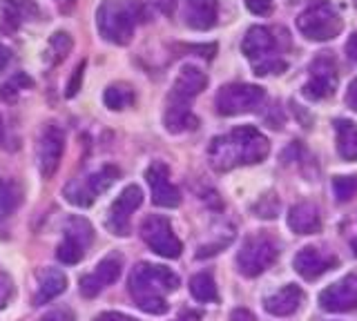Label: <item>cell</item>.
<instances>
[{"label":"cell","instance_id":"d590c367","mask_svg":"<svg viewBox=\"0 0 357 321\" xmlns=\"http://www.w3.org/2000/svg\"><path fill=\"white\" fill-rule=\"evenodd\" d=\"M40 321H74V315L70 310H52V313H47Z\"/></svg>","mask_w":357,"mask_h":321},{"label":"cell","instance_id":"ee69618b","mask_svg":"<svg viewBox=\"0 0 357 321\" xmlns=\"http://www.w3.org/2000/svg\"><path fill=\"white\" fill-rule=\"evenodd\" d=\"M353 248H355V254H357V241H353Z\"/></svg>","mask_w":357,"mask_h":321},{"label":"cell","instance_id":"d6986e66","mask_svg":"<svg viewBox=\"0 0 357 321\" xmlns=\"http://www.w3.org/2000/svg\"><path fill=\"white\" fill-rule=\"evenodd\" d=\"M288 228L295 235H315L321 230V214L315 203H297L288 212Z\"/></svg>","mask_w":357,"mask_h":321},{"label":"cell","instance_id":"277c9868","mask_svg":"<svg viewBox=\"0 0 357 321\" xmlns=\"http://www.w3.org/2000/svg\"><path fill=\"white\" fill-rule=\"evenodd\" d=\"M243 56L252 63L257 76H268V74H282L286 72V61L279 56V42L273 29L268 27H250L241 42Z\"/></svg>","mask_w":357,"mask_h":321},{"label":"cell","instance_id":"ba28073f","mask_svg":"<svg viewBox=\"0 0 357 321\" xmlns=\"http://www.w3.org/2000/svg\"><path fill=\"white\" fill-rule=\"evenodd\" d=\"M119 174H121L119 168H114V165H105V168H100L98 172L89 174L83 181L81 179L70 181L65 185L63 196L76 208H89L98 194H103L105 190H109V187L114 185Z\"/></svg>","mask_w":357,"mask_h":321},{"label":"cell","instance_id":"1f68e13d","mask_svg":"<svg viewBox=\"0 0 357 321\" xmlns=\"http://www.w3.org/2000/svg\"><path fill=\"white\" fill-rule=\"evenodd\" d=\"M72 47H74V40H72L70 34H67V31H56V34L50 38V49L56 56L54 61H63L67 54L72 52Z\"/></svg>","mask_w":357,"mask_h":321},{"label":"cell","instance_id":"603a6c76","mask_svg":"<svg viewBox=\"0 0 357 321\" xmlns=\"http://www.w3.org/2000/svg\"><path fill=\"white\" fill-rule=\"evenodd\" d=\"M3 16L9 20L11 27H18L29 20H36L40 16V7L36 0H3Z\"/></svg>","mask_w":357,"mask_h":321},{"label":"cell","instance_id":"d4e9b609","mask_svg":"<svg viewBox=\"0 0 357 321\" xmlns=\"http://www.w3.org/2000/svg\"><path fill=\"white\" fill-rule=\"evenodd\" d=\"M65 239H70V241L78 243L83 250H87L89 246H92V241H94V228H92V224H89L87 219L72 217L65 224Z\"/></svg>","mask_w":357,"mask_h":321},{"label":"cell","instance_id":"8d00e7d4","mask_svg":"<svg viewBox=\"0 0 357 321\" xmlns=\"http://www.w3.org/2000/svg\"><path fill=\"white\" fill-rule=\"evenodd\" d=\"M94 321H139L130 315H123V313H114V310H109V313H100Z\"/></svg>","mask_w":357,"mask_h":321},{"label":"cell","instance_id":"9a60e30c","mask_svg":"<svg viewBox=\"0 0 357 321\" xmlns=\"http://www.w3.org/2000/svg\"><path fill=\"white\" fill-rule=\"evenodd\" d=\"M121 270H123V257L121 254H107V257L103 261H98L96 270L92 274H85L81 283H78V288H81V295L92 299L96 297L103 288L112 285L119 276H121Z\"/></svg>","mask_w":357,"mask_h":321},{"label":"cell","instance_id":"4dcf8cb0","mask_svg":"<svg viewBox=\"0 0 357 321\" xmlns=\"http://www.w3.org/2000/svg\"><path fill=\"white\" fill-rule=\"evenodd\" d=\"M83 257H85V250L78 246V243L70 241V239H65L59 246V250H56V259H59L61 263H65V265H74Z\"/></svg>","mask_w":357,"mask_h":321},{"label":"cell","instance_id":"9c48e42d","mask_svg":"<svg viewBox=\"0 0 357 321\" xmlns=\"http://www.w3.org/2000/svg\"><path fill=\"white\" fill-rule=\"evenodd\" d=\"M141 239L148 248L165 259H178L183 252V243L174 235L172 224L161 214H150L141 224Z\"/></svg>","mask_w":357,"mask_h":321},{"label":"cell","instance_id":"f35d334b","mask_svg":"<svg viewBox=\"0 0 357 321\" xmlns=\"http://www.w3.org/2000/svg\"><path fill=\"white\" fill-rule=\"evenodd\" d=\"M346 103H349L351 109H355V112H357V79L349 87V94H346Z\"/></svg>","mask_w":357,"mask_h":321},{"label":"cell","instance_id":"8992f818","mask_svg":"<svg viewBox=\"0 0 357 321\" xmlns=\"http://www.w3.org/2000/svg\"><path fill=\"white\" fill-rule=\"evenodd\" d=\"M266 101V92L257 85H245V83H232L223 85L217 94V112L221 116H239L259 109Z\"/></svg>","mask_w":357,"mask_h":321},{"label":"cell","instance_id":"44dd1931","mask_svg":"<svg viewBox=\"0 0 357 321\" xmlns=\"http://www.w3.org/2000/svg\"><path fill=\"white\" fill-rule=\"evenodd\" d=\"M65 288H67V276H65V272L59 270V268H47L45 272H40L38 290H36V297H33V306L50 304L52 299H56L59 295L65 292Z\"/></svg>","mask_w":357,"mask_h":321},{"label":"cell","instance_id":"f546056e","mask_svg":"<svg viewBox=\"0 0 357 321\" xmlns=\"http://www.w3.org/2000/svg\"><path fill=\"white\" fill-rule=\"evenodd\" d=\"M333 192L340 203L351 201V198L357 194V176H335Z\"/></svg>","mask_w":357,"mask_h":321},{"label":"cell","instance_id":"4fadbf2b","mask_svg":"<svg viewBox=\"0 0 357 321\" xmlns=\"http://www.w3.org/2000/svg\"><path fill=\"white\" fill-rule=\"evenodd\" d=\"M145 179L152 190V203L159 208H176L181 203V192L176 190L170 181V170L167 165L161 161H154L148 172H145Z\"/></svg>","mask_w":357,"mask_h":321},{"label":"cell","instance_id":"4316f807","mask_svg":"<svg viewBox=\"0 0 357 321\" xmlns=\"http://www.w3.org/2000/svg\"><path fill=\"white\" fill-rule=\"evenodd\" d=\"M103 101L109 109H126L130 105H134V101H137V94H134V90L130 85H123V83H116V85H109L105 94H103Z\"/></svg>","mask_w":357,"mask_h":321},{"label":"cell","instance_id":"7bdbcfd3","mask_svg":"<svg viewBox=\"0 0 357 321\" xmlns=\"http://www.w3.org/2000/svg\"><path fill=\"white\" fill-rule=\"evenodd\" d=\"M0 134H3V116H0Z\"/></svg>","mask_w":357,"mask_h":321},{"label":"cell","instance_id":"3957f363","mask_svg":"<svg viewBox=\"0 0 357 321\" xmlns=\"http://www.w3.org/2000/svg\"><path fill=\"white\" fill-rule=\"evenodd\" d=\"M141 20L143 5L139 0H103L96 12L98 34L112 45H128Z\"/></svg>","mask_w":357,"mask_h":321},{"label":"cell","instance_id":"f6af8a7d","mask_svg":"<svg viewBox=\"0 0 357 321\" xmlns=\"http://www.w3.org/2000/svg\"><path fill=\"white\" fill-rule=\"evenodd\" d=\"M353 3H355V5H357V0H353Z\"/></svg>","mask_w":357,"mask_h":321},{"label":"cell","instance_id":"e0dca14e","mask_svg":"<svg viewBox=\"0 0 357 321\" xmlns=\"http://www.w3.org/2000/svg\"><path fill=\"white\" fill-rule=\"evenodd\" d=\"M293 265L299 276L312 281V279H317V276L326 274L331 268H335V265H337V259L319 248H304L295 254Z\"/></svg>","mask_w":357,"mask_h":321},{"label":"cell","instance_id":"2e32d148","mask_svg":"<svg viewBox=\"0 0 357 321\" xmlns=\"http://www.w3.org/2000/svg\"><path fill=\"white\" fill-rule=\"evenodd\" d=\"M208 85V76L201 72L195 65H183L181 72L174 79L172 92L167 96V103H176V105H190L192 98L199 96L206 90Z\"/></svg>","mask_w":357,"mask_h":321},{"label":"cell","instance_id":"ffe728a7","mask_svg":"<svg viewBox=\"0 0 357 321\" xmlns=\"http://www.w3.org/2000/svg\"><path fill=\"white\" fill-rule=\"evenodd\" d=\"M217 0H185V23L197 31H206L217 23Z\"/></svg>","mask_w":357,"mask_h":321},{"label":"cell","instance_id":"484cf974","mask_svg":"<svg viewBox=\"0 0 357 321\" xmlns=\"http://www.w3.org/2000/svg\"><path fill=\"white\" fill-rule=\"evenodd\" d=\"M190 295H192L197 302L201 304H212V302H219V295H217V283L215 279L208 274V272H199L190 279Z\"/></svg>","mask_w":357,"mask_h":321},{"label":"cell","instance_id":"b9f144b4","mask_svg":"<svg viewBox=\"0 0 357 321\" xmlns=\"http://www.w3.org/2000/svg\"><path fill=\"white\" fill-rule=\"evenodd\" d=\"M176 321H201V315L199 313H192V310H188V313H183Z\"/></svg>","mask_w":357,"mask_h":321},{"label":"cell","instance_id":"7a4b0ae2","mask_svg":"<svg viewBox=\"0 0 357 321\" xmlns=\"http://www.w3.org/2000/svg\"><path fill=\"white\" fill-rule=\"evenodd\" d=\"M130 295L143 313L148 315H165L167 302L165 295L174 292L178 288V276L165 268V265L156 263H139L130 274Z\"/></svg>","mask_w":357,"mask_h":321},{"label":"cell","instance_id":"60d3db41","mask_svg":"<svg viewBox=\"0 0 357 321\" xmlns=\"http://www.w3.org/2000/svg\"><path fill=\"white\" fill-rule=\"evenodd\" d=\"M9 61H11V49L5 47V45H0V72L7 68Z\"/></svg>","mask_w":357,"mask_h":321},{"label":"cell","instance_id":"7402d4cb","mask_svg":"<svg viewBox=\"0 0 357 321\" xmlns=\"http://www.w3.org/2000/svg\"><path fill=\"white\" fill-rule=\"evenodd\" d=\"M163 123H165V130L170 132V134H181V132L195 130L199 125V118L192 114L190 105L167 103L165 114H163Z\"/></svg>","mask_w":357,"mask_h":321},{"label":"cell","instance_id":"74e56055","mask_svg":"<svg viewBox=\"0 0 357 321\" xmlns=\"http://www.w3.org/2000/svg\"><path fill=\"white\" fill-rule=\"evenodd\" d=\"M230 321H255V315L250 310H243V308H237L234 313L230 315Z\"/></svg>","mask_w":357,"mask_h":321},{"label":"cell","instance_id":"7c38bea8","mask_svg":"<svg viewBox=\"0 0 357 321\" xmlns=\"http://www.w3.org/2000/svg\"><path fill=\"white\" fill-rule=\"evenodd\" d=\"M141 203H143L141 187L139 185H128L109 208L107 228L119 237H128L130 235V217L134 214V210H139Z\"/></svg>","mask_w":357,"mask_h":321},{"label":"cell","instance_id":"5b68a950","mask_svg":"<svg viewBox=\"0 0 357 321\" xmlns=\"http://www.w3.org/2000/svg\"><path fill=\"white\" fill-rule=\"evenodd\" d=\"M297 29L308 40L326 42V40H333L335 36H340L342 16L331 3H326V0H317V3H312L297 16Z\"/></svg>","mask_w":357,"mask_h":321},{"label":"cell","instance_id":"52a82bcc","mask_svg":"<svg viewBox=\"0 0 357 321\" xmlns=\"http://www.w3.org/2000/svg\"><path fill=\"white\" fill-rule=\"evenodd\" d=\"M279 248L273 237L255 235L243 241V246L237 254V268L243 276H259L277 261Z\"/></svg>","mask_w":357,"mask_h":321},{"label":"cell","instance_id":"cb8c5ba5","mask_svg":"<svg viewBox=\"0 0 357 321\" xmlns=\"http://www.w3.org/2000/svg\"><path fill=\"white\" fill-rule=\"evenodd\" d=\"M337 152L344 161H357V125L351 120H335Z\"/></svg>","mask_w":357,"mask_h":321},{"label":"cell","instance_id":"d6a6232c","mask_svg":"<svg viewBox=\"0 0 357 321\" xmlns=\"http://www.w3.org/2000/svg\"><path fill=\"white\" fill-rule=\"evenodd\" d=\"M83 72H85V61H81V65H76V70L72 74V81H70V85H67V92H65L67 98H74L78 94V90H81V85H83Z\"/></svg>","mask_w":357,"mask_h":321},{"label":"cell","instance_id":"ac0fdd59","mask_svg":"<svg viewBox=\"0 0 357 321\" xmlns=\"http://www.w3.org/2000/svg\"><path fill=\"white\" fill-rule=\"evenodd\" d=\"M304 302V292H301V288L295 285V283H288L284 288H279L275 295H271L266 299V313L268 315H275V317H288L293 315L295 310L301 306Z\"/></svg>","mask_w":357,"mask_h":321},{"label":"cell","instance_id":"f1b7e54d","mask_svg":"<svg viewBox=\"0 0 357 321\" xmlns=\"http://www.w3.org/2000/svg\"><path fill=\"white\" fill-rule=\"evenodd\" d=\"M20 196H22L20 187L11 181H5L3 176H0V219H5L14 212L20 203Z\"/></svg>","mask_w":357,"mask_h":321},{"label":"cell","instance_id":"e575fe53","mask_svg":"<svg viewBox=\"0 0 357 321\" xmlns=\"http://www.w3.org/2000/svg\"><path fill=\"white\" fill-rule=\"evenodd\" d=\"M245 7L257 16H268L273 12V0H245Z\"/></svg>","mask_w":357,"mask_h":321},{"label":"cell","instance_id":"ab89813d","mask_svg":"<svg viewBox=\"0 0 357 321\" xmlns=\"http://www.w3.org/2000/svg\"><path fill=\"white\" fill-rule=\"evenodd\" d=\"M346 54H349V58H351L353 63H357V34L351 36V40L346 42Z\"/></svg>","mask_w":357,"mask_h":321},{"label":"cell","instance_id":"5bb4252c","mask_svg":"<svg viewBox=\"0 0 357 321\" xmlns=\"http://www.w3.org/2000/svg\"><path fill=\"white\" fill-rule=\"evenodd\" d=\"M319 306L328 313H349L357 308V274H346L319 295Z\"/></svg>","mask_w":357,"mask_h":321},{"label":"cell","instance_id":"8fae6325","mask_svg":"<svg viewBox=\"0 0 357 321\" xmlns=\"http://www.w3.org/2000/svg\"><path fill=\"white\" fill-rule=\"evenodd\" d=\"M65 152V134L59 125H47L40 132L38 148H36V159H38V170L43 179H52L59 170L61 159Z\"/></svg>","mask_w":357,"mask_h":321},{"label":"cell","instance_id":"30bf717a","mask_svg":"<svg viewBox=\"0 0 357 321\" xmlns=\"http://www.w3.org/2000/svg\"><path fill=\"white\" fill-rule=\"evenodd\" d=\"M337 65L331 56H317L312 61L310 70H308V81L304 85V96L310 101H321V98H328L337 90Z\"/></svg>","mask_w":357,"mask_h":321},{"label":"cell","instance_id":"836d02e7","mask_svg":"<svg viewBox=\"0 0 357 321\" xmlns=\"http://www.w3.org/2000/svg\"><path fill=\"white\" fill-rule=\"evenodd\" d=\"M14 292V283H11V276L7 272L0 270V310L9 304V297Z\"/></svg>","mask_w":357,"mask_h":321},{"label":"cell","instance_id":"6da1fadb","mask_svg":"<svg viewBox=\"0 0 357 321\" xmlns=\"http://www.w3.org/2000/svg\"><path fill=\"white\" fill-rule=\"evenodd\" d=\"M268 152H271L268 139L257 127L245 125L212 139L208 148V159L217 172H228L239 168V165L261 163L268 157Z\"/></svg>","mask_w":357,"mask_h":321},{"label":"cell","instance_id":"83f0119b","mask_svg":"<svg viewBox=\"0 0 357 321\" xmlns=\"http://www.w3.org/2000/svg\"><path fill=\"white\" fill-rule=\"evenodd\" d=\"M31 87H33V81L29 79V76L25 72H16L7 83H3V87H0V101L14 103L20 96V92L31 90Z\"/></svg>","mask_w":357,"mask_h":321}]
</instances>
